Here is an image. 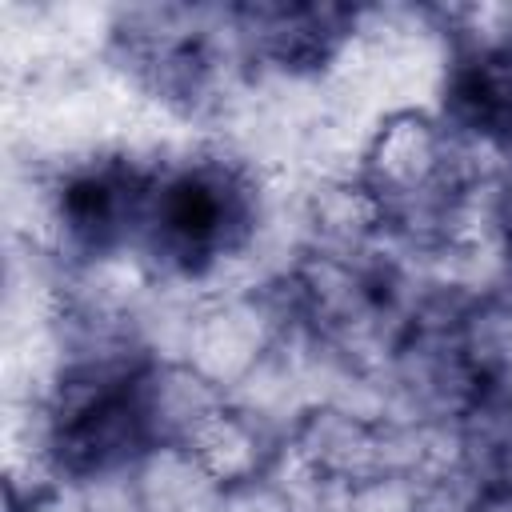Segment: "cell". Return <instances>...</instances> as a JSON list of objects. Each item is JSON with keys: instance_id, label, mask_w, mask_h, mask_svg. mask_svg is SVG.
<instances>
[{"instance_id": "1", "label": "cell", "mask_w": 512, "mask_h": 512, "mask_svg": "<svg viewBox=\"0 0 512 512\" xmlns=\"http://www.w3.org/2000/svg\"><path fill=\"white\" fill-rule=\"evenodd\" d=\"M240 224V196L216 176H180L160 196V244L172 256H212Z\"/></svg>"}]
</instances>
